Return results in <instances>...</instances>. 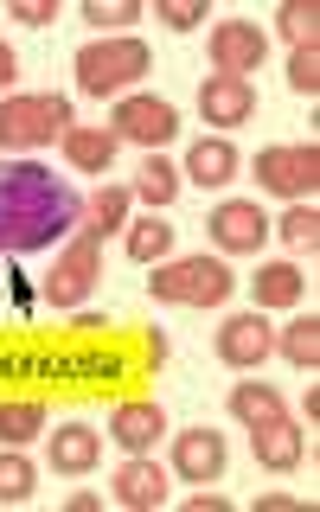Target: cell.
I'll return each instance as SVG.
<instances>
[{
    "instance_id": "d6986e66",
    "label": "cell",
    "mask_w": 320,
    "mask_h": 512,
    "mask_svg": "<svg viewBox=\"0 0 320 512\" xmlns=\"http://www.w3.org/2000/svg\"><path fill=\"white\" fill-rule=\"evenodd\" d=\"M116 148L122 141L109 128H64V154H71L77 173H109L116 167Z\"/></svg>"
},
{
    "instance_id": "7402d4cb",
    "label": "cell",
    "mask_w": 320,
    "mask_h": 512,
    "mask_svg": "<svg viewBox=\"0 0 320 512\" xmlns=\"http://www.w3.org/2000/svg\"><path fill=\"white\" fill-rule=\"evenodd\" d=\"M135 199H148V205H173L180 199V167H173L167 154H141V173H135Z\"/></svg>"
},
{
    "instance_id": "83f0119b",
    "label": "cell",
    "mask_w": 320,
    "mask_h": 512,
    "mask_svg": "<svg viewBox=\"0 0 320 512\" xmlns=\"http://www.w3.org/2000/svg\"><path fill=\"white\" fill-rule=\"evenodd\" d=\"M282 244L295 256H314V244H320V205L314 199H301V205L282 212Z\"/></svg>"
},
{
    "instance_id": "e0dca14e",
    "label": "cell",
    "mask_w": 320,
    "mask_h": 512,
    "mask_svg": "<svg viewBox=\"0 0 320 512\" xmlns=\"http://www.w3.org/2000/svg\"><path fill=\"white\" fill-rule=\"evenodd\" d=\"M256 308H301V295H308V276H301L295 263H263L250 282Z\"/></svg>"
},
{
    "instance_id": "5bb4252c",
    "label": "cell",
    "mask_w": 320,
    "mask_h": 512,
    "mask_svg": "<svg viewBox=\"0 0 320 512\" xmlns=\"http://www.w3.org/2000/svg\"><path fill=\"white\" fill-rule=\"evenodd\" d=\"M199 116L212 128H244L256 116V84H244V77H205L199 84Z\"/></svg>"
},
{
    "instance_id": "9c48e42d",
    "label": "cell",
    "mask_w": 320,
    "mask_h": 512,
    "mask_svg": "<svg viewBox=\"0 0 320 512\" xmlns=\"http://www.w3.org/2000/svg\"><path fill=\"white\" fill-rule=\"evenodd\" d=\"M205 231H212V244L224 256H256V250L269 244V212L256 199H224V205H212Z\"/></svg>"
},
{
    "instance_id": "44dd1931",
    "label": "cell",
    "mask_w": 320,
    "mask_h": 512,
    "mask_svg": "<svg viewBox=\"0 0 320 512\" xmlns=\"http://www.w3.org/2000/svg\"><path fill=\"white\" fill-rule=\"evenodd\" d=\"M32 436H45V404L39 397H7L0 404V448H26Z\"/></svg>"
},
{
    "instance_id": "7a4b0ae2",
    "label": "cell",
    "mask_w": 320,
    "mask_h": 512,
    "mask_svg": "<svg viewBox=\"0 0 320 512\" xmlns=\"http://www.w3.org/2000/svg\"><path fill=\"white\" fill-rule=\"evenodd\" d=\"M64 128H77L71 96L58 90H7L0 96V154H32L64 141Z\"/></svg>"
},
{
    "instance_id": "e575fe53",
    "label": "cell",
    "mask_w": 320,
    "mask_h": 512,
    "mask_svg": "<svg viewBox=\"0 0 320 512\" xmlns=\"http://www.w3.org/2000/svg\"><path fill=\"white\" fill-rule=\"evenodd\" d=\"M186 512H231V500H224V493H192V500H186Z\"/></svg>"
},
{
    "instance_id": "30bf717a",
    "label": "cell",
    "mask_w": 320,
    "mask_h": 512,
    "mask_svg": "<svg viewBox=\"0 0 320 512\" xmlns=\"http://www.w3.org/2000/svg\"><path fill=\"white\" fill-rule=\"evenodd\" d=\"M231 468V442H224V429H180L173 436V474L186 480V487H205V480H218Z\"/></svg>"
},
{
    "instance_id": "484cf974",
    "label": "cell",
    "mask_w": 320,
    "mask_h": 512,
    "mask_svg": "<svg viewBox=\"0 0 320 512\" xmlns=\"http://www.w3.org/2000/svg\"><path fill=\"white\" fill-rule=\"evenodd\" d=\"M128 205H135V192H128V186H103L96 199H84V224L109 237V231H122V224H128Z\"/></svg>"
},
{
    "instance_id": "ba28073f",
    "label": "cell",
    "mask_w": 320,
    "mask_h": 512,
    "mask_svg": "<svg viewBox=\"0 0 320 512\" xmlns=\"http://www.w3.org/2000/svg\"><path fill=\"white\" fill-rule=\"evenodd\" d=\"M205 58H212V77H244L250 84L269 58V32L256 20H218L205 32Z\"/></svg>"
},
{
    "instance_id": "d590c367",
    "label": "cell",
    "mask_w": 320,
    "mask_h": 512,
    "mask_svg": "<svg viewBox=\"0 0 320 512\" xmlns=\"http://www.w3.org/2000/svg\"><path fill=\"white\" fill-rule=\"evenodd\" d=\"M71 327H77V333H109V314H90V308H84V314H71Z\"/></svg>"
},
{
    "instance_id": "52a82bcc",
    "label": "cell",
    "mask_w": 320,
    "mask_h": 512,
    "mask_svg": "<svg viewBox=\"0 0 320 512\" xmlns=\"http://www.w3.org/2000/svg\"><path fill=\"white\" fill-rule=\"evenodd\" d=\"M109 135H116V141H135V148H148V154H160L173 135H180V109H173L167 96H154V90H135V96H122V103H116Z\"/></svg>"
},
{
    "instance_id": "8992f818",
    "label": "cell",
    "mask_w": 320,
    "mask_h": 512,
    "mask_svg": "<svg viewBox=\"0 0 320 512\" xmlns=\"http://www.w3.org/2000/svg\"><path fill=\"white\" fill-rule=\"evenodd\" d=\"M256 186L276 192V199H314L320 192V148L308 141V148H295V141H276V148L256 154Z\"/></svg>"
},
{
    "instance_id": "836d02e7",
    "label": "cell",
    "mask_w": 320,
    "mask_h": 512,
    "mask_svg": "<svg viewBox=\"0 0 320 512\" xmlns=\"http://www.w3.org/2000/svg\"><path fill=\"white\" fill-rule=\"evenodd\" d=\"M13 77H20V52H13V45L0 39V96L13 90Z\"/></svg>"
},
{
    "instance_id": "277c9868",
    "label": "cell",
    "mask_w": 320,
    "mask_h": 512,
    "mask_svg": "<svg viewBox=\"0 0 320 512\" xmlns=\"http://www.w3.org/2000/svg\"><path fill=\"white\" fill-rule=\"evenodd\" d=\"M154 301H173V308H218L231 301V263L224 256H180V263H154Z\"/></svg>"
},
{
    "instance_id": "4dcf8cb0",
    "label": "cell",
    "mask_w": 320,
    "mask_h": 512,
    "mask_svg": "<svg viewBox=\"0 0 320 512\" xmlns=\"http://www.w3.org/2000/svg\"><path fill=\"white\" fill-rule=\"evenodd\" d=\"M288 84L314 103V90H320V45H308V52H288Z\"/></svg>"
},
{
    "instance_id": "6da1fadb",
    "label": "cell",
    "mask_w": 320,
    "mask_h": 512,
    "mask_svg": "<svg viewBox=\"0 0 320 512\" xmlns=\"http://www.w3.org/2000/svg\"><path fill=\"white\" fill-rule=\"evenodd\" d=\"M84 224V192L45 160L7 154L0 160V256H39L58 250Z\"/></svg>"
},
{
    "instance_id": "1f68e13d",
    "label": "cell",
    "mask_w": 320,
    "mask_h": 512,
    "mask_svg": "<svg viewBox=\"0 0 320 512\" xmlns=\"http://www.w3.org/2000/svg\"><path fill=\"white\" fill-rule=\"evenodd\" d=\"M13 20L20 26H58V0H13Z\"/></svg>"
},
{
    "instance_id": "5b68a950",
    "label": "cell",
    "mask_w": 320,
    "mask_h": 512,
    "mask_svg": "<svg viewBox=\"0 0 320 512\" xmlns=\"http://www.w3.org/2000/svg\"><path fill=\"white\" fill-rule=\"evenodd\" d=\"M96 276H103V231H90V224H77L71 237H64V250L52 256V276H45V301L52 308H84Z\"/></svg>"
},
{
    "instance_id": "f1b7e54d",
    "label": "cell",
    "mask_w": 320,
    "mask_h": 512,
    "mask_svg": "<svg viewBox=\"0 0 320 512\" xmlns=\"http://www.w3.org/2000/svg\"><path fill=\"white\" fill-rule=\"evenodd\" d=\"M128 256H135V263L173 256V224L167 218H135V224H128Z\"/></svg>"
},
{
    "instance_id": "7c38bea8",
    "label": "cell",
    "mask_w": 320,
    "mask_h": 512,
    "mask_svg": "<svg viewBox=\"0 0 320 512\" xmlns=\"http://www.w3.org/2000/svg\"><path fill=\"white\" fill-rule=\"evenodd\" d=\"M167 468H160V461H148V455H128L116 474H109V493H116V500L128 506V512H160L167 506Z\"/></svg>"
},
{
    "instance_id": "2e32d148",
    "label": "cell",
    "mask_w": 320,
    "mask_h": 512,
    "mask_svg": "<svg viewBox=\"0 0 320 512\" xmlns=\"http://www.w3.org/2000/svg\"><path fill=\"white\" fill-rule=\"evenodd\" d=\"M250 448H256V461H263L269 474H288V468H301V448H308V436H301L295 416H276V423H256L250 429Z\"/></svg>"
},
{
    "instance_id": "f546056e",
    "label": "cell",
    "mask_w": 320,
    "mask_h": 512,
    "mask_svg": "<svg viewBox=\"0 0 320 512\" xmlns=\"http://www.w3.org/2000/svg\"><path fill=\"white\" fill-rule=\"evenodd\" d=\"M154 20L167 32H192L205 26V0H154Z\"/></svg>"
},
{
    "instance_id": "4316f807",
    "label": "cell",
    "mask_w": 320,
    "mask_h": 512,
    "mask_svg": "<svg viewBox=\"0 0 320 512\" xmlns=\"http://www.w3.org/2000/svg\"><path fill=\"white\" fill-rule=\"evenodd\" d=\"M32 493H39V461H26L20 448H7V455H0V500L20 506Z\"/></svg>"
},
{
    "instance_id": "74e56055",
    "label": "cell",
    "mask_w": 320,
    "mask_h": 512,
    "mask_svg": "<svg viewBox=\"0 0 320 512\" xmlns=\"http://www.w3.org/2000/svg\"><path fill=\"white\" fill-rule=\"evenodd\" d=\"M148 359H154V365L167 359V333H160V327H148Z\"/></svg>"
},
{
    "instance_id": "ffe728a7",
    "label": "cell",
    "mask_w": 320,
    "mask_h": 512,
    "mask_svg": "<svg viewBox=\"0 0 320 512\" xmlns=\"http://www.w3.org/2000/svg\"><path fill=\"white\" fill-rule=\"evenodd\" d=\"M231 416H237L244 429H256V423H276V416H288V404H282L276 384L244 378V384H231Z\"/></svg>"
},
{
    "instance_id": "4fadbf2b",
    "label": "cell",
    "mask_w": 320,
    "mask_h": 512,
    "mask_svg": "<svg viewBox=\"0 0 320 512\" xmlns=\"http://www.w3.org/2000/svg\"><path fill=\"white\" fill-rule=\"evenodd\" d=\"M109 436H116L122 455H154V442H167V410L128 397V404L109 410Z\"/></svg>"
},
{
    "instance_id": "ac0fdd59",
    "label": "cell",
    "mask_w": 320,
    "mask_h": 512,
    "mask_svg": "<svg viewBox=\"0 0 320 512\" xmlns=\"http://www.w3.org/2000/svg\"><path fill=\"white\" fill-rule=\"evenodd\" d=\"M96 455H103V442H96L90 423H64V429H52V468H58V474H90Z\"/></svg>"
},
{
    "instance_id": "d6a6232c",
    "label": "cell",
    "mask_w": 320,
    "mask_h": 512,
    "mask_svg": "<svg viewBox=\"0 0 320 512\" xmlns=\"http://www.w3.org/2000/svg\"><path fill=\"white\" fill-rule=\"evenodd\" d=\"M7 282H13V301H20V308L32 314V301H39V295H32V282L20 276V256H7Z\"/></svg>"
},
{
    "instance_id": "3957f363",
    "label": "cell",
    "mask_w": 320,
    "mask_h": 512,
    "mask_svg": "<svg viewBox=\"0 0 320 512\" xmlns=\"http://www.w3.org/2000/svg\"><path fill=\"white\" fill-rule=\"evenodd\" d=\"M148 71H154V52L135 32H122V39H90L84 52H77V90L84 96H116L128 84H141Z\"/></svg>"
},
{
    "instance_id": "8d00e7d4",
    "label": "cell",
    "mask_w": 320,
    "mask_h": 512,
    "mask_svg": "<svg viewBox=\"0 0 320 512\" xmlns=\"http://www.w3.org/2000/svg\"><path fill=\"white\" fill-rule=\"evenodd\" d=\"M295 506V493H263V500H256V512H288Z\"/></svg>"
},
{
    "instance_id": "603a6c76",
    "label": "cell",
    "mask_w": 320,
    "mask_h": 512,
    "mask_svg": "<svg viewBox=\"0 0 320 512\" xmlns=\"http://www.w3.org/2000/svg\"><path fill=\"white\" fill-rule=\"evenodd\" d=\"M276 352H282L288 365H301V372H314V365H320V320L314 314H295L276 333Z\"/></svg>"
},
{
    "instance_id": "8fae6325",
    "label": "cell",
    "mask_w": 320,
    "mask_h": 512,
    "mask_svg": "<svg viewBox=\"0 0 320 512\" xmlns=\"http://www.w3.org/2000/svg\"><path fill=\"white\" fill-rule=\"evenodd\" d=\"M276 352V327H269V314L263 308H250V314H231L218 327V359L231 365V372H250L256 359H269Z\"/></svg>"
},
{
    "instance_id": "d4e9b609",
    "label": "cell",
    "mask_w": 320,
    "mask_h": 512,
    "mask_svg": "<svg viewBox=\"0 0 320 512\" xmlns=\"http://www.w3.org/2000/svg\"><path fill=\"white\" fill-rule=\"evenodd\" d=\"M135 20H141V0H84V26L96 32V39H109V32H135Z\"/></svg>"
},
{
    "instance_id": "cb8c5ba5",
    "label": "cell",
    "mask_w": 320,
    "mask_h": 512,
    "mask_svg": "<svg viewBox=\"0 0 320 512\" xmlns=\"http://www.w3.org/2000/svg\"><path fill=\"white\" fill-rule=\"evenodd\" d=\"M276 26H282L288 52H308V45H320V7H314V0H282Z\"/></svg>"
},
{
    "instance_id": "9a60e30c",
    "label": "cell",
    "mask_w": 320,
    "mask_h": 512,
    "mask_svg": "<svg viewBox=\"0 0 320 512\" xmlns=\"http://www.w3.org/2000/svg\"><path fill=\"white\" fill-rule=\"evenodd\" d=\"M237 173H244V154H237L224 135H199L186 148V180L192 186H231Z\"/></svg>"
}]
</instances>
